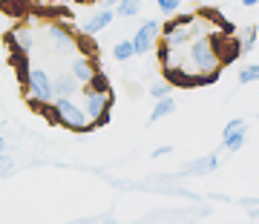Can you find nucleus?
<instances>
[{"label":"nucleus","mask_w":259,"mask_h":224,"mask_svg":"<svg viewBox=\"0 0 259 224\" xmlns=\"http://www.w3.org/2000/svg\"><path fill=\"white\" fill-rule=\"evenodd\" d=\"M141 12V0H118L115 3V15L118 18H136Z\"/></svg>","instance_id":"nucleus-15"},{"label":"nucleus","mask_w":259,"mask_h":224,"mask_svg":"<svg viewBox=\"0 0 259 224\" xmlns=\"http://www.w3.org/2000/svg\"><path fill=\"white\" fill-rule=\"evenodd\" d=\"M256 3H259V0H242V6H245V9H256Z\"/></svg>","instance_id":"nucleus-25"},{"label":"nucleus","mask_w":259,"mask_h":224,"mask_svg":"<svg viewBox=\"0 0 259 224\" xmlns=\"http://www.w3.org/2000/svg\"><path fill=\"white\" fill-rule=\"evenodd\" d=\"M83 95H87V103H83L81 109L87 112V118H95L104 109H112V103H115L112 92H83Z\"/></svg>","instance_id":"nucleus-5"},{"label":"nucleus","mask_w":259,"mask_h":224,"mask_svg":"<svg viewBox=\"0 0 259 224\" xmlns=\"http://www.w3.org/2000/svg\"><path fill=\"white\" fill-rule=\"evenodd\" d=\"M52 118L55 124L66 127V130H75V132H93V124L87 118V112L72 101V98H52Z\"/></svg>","instance_id":"nucleus-1"},{"label":"nucleus","mask_w":259,"mask_h":224,"mask_svg":"<svg viewBox=\"0 0 259 224\" xmlns=\"http://www.w3.org/2000/svg\"><path fill=\"white\" fill-rule=\"evenodd\" d=\"M78 92V81H75L72 75H58L52 78V95L55 98H72Z\"/></svg>","instance_id":"nucleus-9"},{"label":"nucleus","mask_w":259,"mask_h":224,"mask_svg":"<svg viewBox=\"0 0 259 224\" xmlns=\"http://www.w3.org/2000/svg\"><path fill=\"white\" fill-rule=\"evenodd\" d=\"M173 112H176V101H173L170 95L156 98V106H153V112H150V121L156 124V121H161V118H167V115H173Z\"/></svg>","instance_id":"nucleus-10"},{"label":"nucleus","mask_w":259,"mask_h":224,"mask_svg":"<svg viewBox=\"0 0 259 224\" xmlns=\"http://www.w3.org/2000/svg\"><path fill=\"white\" fill-rule=\"evenodd\" d=\"M193 15H176L173 20H167L164 26H158V35L167 37L170 32H179V29H187V26H193Z\"/></svg>","instance_id":"nucleus-12"},{"label":"nucleus","mask_w":259,"mask_h":224,"mask_svg":"<svg viewBox=\"0 0 259 224\" xmlns=\"http://www.w3.org/2000/svg\"><path fill=\"white\" fill-rule=\"evenodd\" d=\"M83 92H110V78L104 72H93V78L83 84Z\"/></svg>","instance_id":"nucleus-13"},{"label":"nucleus","mask_w":259,"mask_h":224,"mask_svg":"<svg viewBox=\"0 0 259 224\" xmlns=\"http://www.w3.org/2000/svg\"><path fill=\"white\" fill-rule=\"evenodd\" d=\"M93 61L90 58H83V55H78V58H72V64H69V75H72L78 84H87L90 78H93Z\"/></svg>","instance_id":"nucleus-8"},{"label":"nucleus","mask_w":259,"mask_h":224,"mask_svg":"<svg viewBox=\"0 0 259 224\" xmlns=\"http://www.w3.org/2000/svg\"><path fill=\"white\" fill-rule=\"evenodd\" d=\"M158 3V9L164 12V15H176L179 6H182V0H156Z\"/></svg>","instance_id":"nucleus-21"},{"label":"nucleus","mask_w":259,"mask_h":224,"mask_svg":"<svg viewBox=\"0 0 259 224\" xmlns=\"http://www.w3.org/2000/svg\"><path fill=\"white\" fill-rule=\"evenodd\" d=\"M3 152H6V138L0 135V158H3Z\"/></svg>","instance_id":"nucleus-27"},{"label":"nucleus","mask_w":259,"mask_h":224,"mask_svg":"<svg viewBox=\"0 0 259 224\" xmlns=\"http://www.w3.org/2000/svg\"><path fill=\"white\" fill-rule=\"evenodd\" d=\"M236 130H248V124L242 121V118H233V121L225 127V135H228V132H236Z\"/></svg>","instance_id":"nucleus-23"},{"label":"nucleus","mask_w":259,"mask_h":224,"mask_svg":"<svg viewBox=\"0 0 259 224\" xmlns=\"http://www.w3.org/2000/svg\"><path fill=\"white\" fill-rule=\"evenodd\" d=\"M112 18H115V12H112V9H101V12H95L93 18H90V20H87V23L81 26V32H83V35H93V37H95L98 32H104V29L110 26Z\"/></svg>","instance_id":"nucleus-6"},{"label":"nucleus","mask_w":259,"mask_h":224,"mask_svg":"<svg viewBox=\"0 0 259 224\" xmlns=\"http://www.w3.org/2000/svg\"><path fill=\"white\" fill-rule=\"evenodd\" d=\"M47 37L55 43L58 52H69V49H75V35L72 32H66L64 26H47Z\"/></svg>","instance_id":"nucleus-7"},{"label":"nucleus","mask_w":259,"mask_h":224,"mask_svg":"<svg viewBox=\"0 0 259 224\" xmlns=\"http://www.w3.org/2000/svg\"><path fill=\"white\" fill-rule=\"evenodd\" d=\"M187 58H190V64H193L196 72H213V69H222L219 64V55H216V49H213L210 37H196L190 49H187Z\"/></svg>","instance_id":"nucleus-2"},{"label":"nucleus","mask_w":259,"mask_h":224,"mask_svg":"<svg viewBox=\"0 0 259 224\" xmlns=\"http://www.w3.org/2000/svg\"><path fill=\"white\" fill-rule=\"evenodd\" d=\"M256 26H248V29H242V40H239V49H242V55H250V52H256Z\"/></svg>","instance_id":"nucleus-14"},{"label":"nucleus","mask_w":259,"mask_h":224,"mask_svg":"<svg viewBox=\"0 0 259 224\" xmlns=\"http://www.w3.org/2000/svg\"><path fill=\"white\" fill-rule=\"evenodd\" d=\"M245 132H248V130H236V132H228V135H222V147L231 149V152L242 149V144H245Z\"/></svg>","instance_id":"nucleus-16"},{"label":"nucleus","mask_w":259,"mask_h":224,"mask_svg":"<svg viewBox=\"0 0 259 224\" xmlns=\"http://www.w3.org/2000/svg\"><path fill=\"white\" fill-rule=\"evenodd\" d=\"M256 78H259V66H256V61H253L250 66H245V69L239 72V84H242V86H248V84H253Z\"/></svg>","instance_id":"nucleus-19"},{"label":"nucleus","mask_w":259,"mask_h":224,"mask_svg":"<svg viewBox=\"0 0 259 224\" xmlns=\"http://www.w3.org/2000/svg\"><path fill=\"white\" fill-rule=\"evenodd\" d=\"M173 147H158V149H153V158H161V155H167Z\"/></svg>","instance_id":"nucleus-24"},{"label":"nucleus","mask_w":259,"mask_h":224,"mask_svg":"<svg viewBox=\"0 0 259 224\" xmlns=\"http://www.w3.org/2000/svg\"><path fill=\"white\" fill-rule=\"evenodd\" d=\"M75 49H81L83 52V58H93L95 55V40H93V35H78L75 37Z\"/></svg>","instance_id":"nucleus-18"},{"label":"nucleus","mask_w":259,"mask_h":224,"mask_svg":"<svg viewBox=\"0 0 259 224\" xmlns=\"http://www.w3.org/2000/svg\"><path fill=\"white\" fill-rule=\"evenodd\" d=\"M26 92L32 101H40V103H49L55 95H52V75L47 69H29V78H26Z\"/></svg>","instance_id":"nucleus-3"},{"label":"nucleus","mask_w":259,"mask_h":224,"mask_svg":"<svg viewBox=\"0 0 259 224\" xmlns=\"http://www.w3.org/2000/svg\"><path fill=\"white\" fill-rule=\"evenodd\" d=\"M110 118H112V109H104L101 115H95V118H93V130H101V127H107V124H110Z\"/></svg>","instance_id":"nucleus-22"},{"label":"nucleus","mask_w":259,"mask_h":224,"mask_svg":"<svg viewBox=\"0 0 259 224\" xmlns=\"http://www.w3.org/2000/svg\"><path fill=\"white\" fill-rule=\"evenodd\" d=\"M170 89H173V86L167 84L164 78H158V81L150 84V95H153V98H164V95H170Z\"/></svg>","instance_id":"nucleus-20"},{"label":"nucleus","mask_w":259,"mask_h":224,"mask_svg":"<svg viewBox=\"0 0 259 224\" xmlns=\"http://www.w3.org/2000/svg\"><path fill=\"white\" fill-rule=\"evenodd\" d=\"M158 26H161L158 20H144L139 32L130 37V43H133V52H136V55H147L150 49H153V43H156V37H158Z\"/></svg>","instance_id":"nucleus-4"},{"label":"nucleus","mask_w":259,"mask_h":224,"mask_svg":"<svg viewBox=\"0 0 259 224\" xmlns=\"http://www.w3.org/2000/svg\"><path fill=\"white\" fill-rule=\"evenodd\" d=\"M207 167L216 170V167H219V158H216V155H210V158H207Z\"/></svg>","instance_id":"nucleus-26"},{"label":"nucleus","mask_w":259,"mask_h":224,"mask_svg":"<svg viewBox=\"0 0 259 224\" xmlns=\"http://www.w3.org/2000/svg\"><path fill=\"white\" fill-rule=\"evenodd\" d=\"M83 3H90V0H83Z\"/></svg>","instance_id":"nucleus-29"},{"label":"nucleus","mask_w":259,"mask_h":224,"mask_svg":"<svg viewBox=\"0 0 259 224\" xmlns=\"http://www.w3.org/2000/svg\"><path fill=\"white\" fill-rule=\"evenodd\" d=\"M9 37H12V43H15L20 52H26V55L32 52V46H35V37H32V32H29L26 26H18Z\"/></svg>","instance_id":"nucleus-11"},{"label":"nucleus","mask_w":259,"mask_h":224,"mask_svg":"<svg viewBox=\"0 0 259 224\" xmlns=\"http://www.w3.org/2000/svg\"><path fill=\"white\" fill-rule=\"evenodd\" d=\"M112 58H115L118 64H127L130 58H136V52H133V43H130V40H118V43L112 46Z\"/></svg>","instance_id":"nucleus-17"},{"label":"nucleus","mask_w":259,"mask_h":224,"mask_svg":"<svg viewBox=\"0 0 259 224\" xmlns=\"http://www.w3.org/2000/svg\"><path fill=\"white\" fill-rule=\"evenodd\" d=\"M104 3H107V6H115V3H118V0H104Z\"/></svg>","instance_id":"nucleus-28"}]
</instances>
